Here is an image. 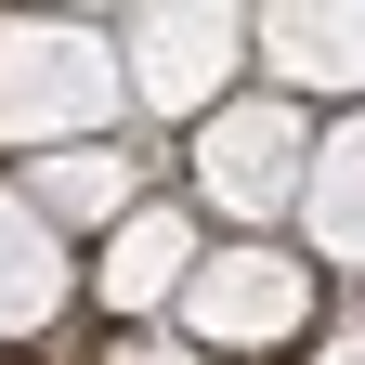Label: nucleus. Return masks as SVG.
Masks as SVG:
<instances>
[{"mask_svg": "<svg viewBox=\"0 0 365 365\" xmlns=\"http://www.w3.org/2000/svg\"><path fill=\"white\" fill-rule=\"evenodd\" d=\"M182 313H196V339L248 352V339H287L300 313H313V274L287 248H235V261H209L196 287H182Z\"/></svg>", "mask_w": 365, "mask_h": 365, "instance_id": "1", "label": "nucleus"}, {"mask_svg": "<svg viewBox=\"0 0 365 365\" xmlns=\"http://www.w3.org/2000/svg\"><path fill=\"white\" fill-rule=\"evenodd\" d=\"M182 261H196V235H182V209H130L118 235H105V261H91V287H105L118 313H157L170 287H196Z\"/></svg>", "mask_w": 365, "mask_h": 365, "instance_id": "2", "label": "nucleus"}, {"mask_svg": "<svg viewBox=\"0 0 365 365\" xmlns=\"http://www.w3.org/2000/svg\"><path fill=\"white\" fill-rule=\"evenodd\" d=\"M287 157H300V130L248 105V118H209V144H196V182H209V196H235V209H274V196L300 182Z\"/></svg>", "mask_w": 365, "mask_h": 365, "instance_id": "3", "label": "nucleus"}]
</instances>
